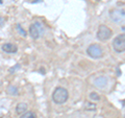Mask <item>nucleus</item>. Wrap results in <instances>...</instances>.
<instances>
[{
    "label": "nucleus",
    "mask_w": 125,
    "mask_h": 118,
    "mask_svg": "<svg viewBox=\"0 0 125 118\" xmlns=\"http://www.w3.org/2000/svg\"><path fill=\"white\" fill-rule=\"evenodd\" d=\"M2 50L6 53H16L18 51V46L13 43H5L2 45Z\"/></svg>",
    "instance_id": "7"
},
{
    "label": "nucleus",
    "mask_w": 125,
    "mask_h": 118,
    "mask_svg": "<svg viewBox=\"0 0 125 118\" xmlns=\"http://www.w3.org/2000/svg\"><path fill=\"white\" fill-rule=\"evenodd\" d=\"M113 48L117 52L125 51V34L117 36L113 41Z\"/></svg>",
    "instance_id": "4"
},
{
    "label": "nucleus",
    "mask_w": 125,
    "mask_h": 118,
    "mask_svg": "<svg viewBox=\"0 0 125 118\" xmlns=\"http://www.w3.org/2000/svg\"><path fill=\"white\" fill-rule=\"evenodd\" d=\"M19 66H20V65H16V66L14 67V69H10V72H14L16 69H18V67H19Z\"/></svg>",
    "instance_id": "15"
},
{
    "label": "nucleus",
    "mask_w": 125,
    "mask_h": 118,
    "mask_svg": "<svg viewBox=\"0 0 125 118\" xmlns=\"http://www.w3.org/2000/svg\"><path fill=\"white\" fill-rule=\"evenodd\" d=\"M109 18L118 24H125V10L114 9L109 12Z\"/></svg>",
    "instance_id": "2"
},
{
    "label": "nucleus",
    "mask_w": 125,
    "mask_h": 118,
    "mask_svg": "<svg viewBox=\"0 0 125 118\" xmlns=\"http://www.w3.org/2000/svg\"><path fill=\"white\" fill-rule=\"evenodd\" d=\"M7 93L10 94V95H18L19 92H18V89L17 87H15V86H10L9 89H7Z\"/></svg>",
    "instance_id": "10"
},
{
    "label": "nucleus",
    "mask_w": 125,
    "mask_h": 118,
    "mask_svg": "<svg viewBox=\"0 0 125 118\" xmlns=\"http://www.w3.org/2000/svg\"><path fill=\"white\" fill-rule=\"evenodd\" d=\"M106 83H107L106 77L100 76V77H98V78H97V80L95 81V86H97V87H99V88H103L104 86L106 85Z\"/></svg>",
    "instance_id": "9"
},
{
    "label": "nucleus",
    "mask_w": 125,
    "mask_h": 118,
    "mask_svg": "<svg viewBox=\"0 0 125 118\" xmlns=\"http://www.w3.org/2000/svg\"><path fill=\"white\" fill-rule=\"evenodd\" d=\"M16 112L19 115H22V114H24L27 112V105L25 103H19L17 105V107H16Z\"/></svg>",
    "instance_id": "8"
},
{
    "label": "nucleus",
    "mask_w": 125,
    "mask_h": 118,
    "mask_svg": "<svg viewBox=\"0 0 125 118\" xmlns=\"http://www.w3.org/2000/svg\"><path fill=\"white\" fill-rule=\"evenodd\" d=\"M112 35H113V31H112V29L109 28V27H107L106 25L101 24L98 27L96 37L100 41H106V40H108V39H111Z\"/></svg>",
    "instance_id": "3"
},
{
    "label": "nucleus",
    "mask_w": 125,
    "mask_h": 118,
    "mask_svg": "<svg viewBox=\"0 0 125 118\" xmlns=\"http://www.w3.org/2000/svg\"><path fill=\"white\" fill-rule=\"evenodd\" d=\"M43 31H44V28H43L41 23H39V22L33 23V24H31L29 27V35L34 40L41 38V36L43 35Z\"/></svg>",
    "instance_id": "5"
},
{
    "label": "nucleus",
    "mask_w": 125,
    "mask_h": 118,
    "mask_svg": "<svg viewBox=\"0 0 125 118\" xmlns=\"http://www.w3.org/2000/svg\"><path fill=\"white\" fill-rule=\"evenodd\" d=\"M2 21V19H1V17H0V22H1Z\"/></svg>",
    "instance_id": "16"
},
{
    "label": "nucleus",
    "mask_w": 125,
    "mask_h": 118,
    "mask_svg": "<svg viewBox=\"0 0 125 118\" xmlns=\"http://www.w3.org/2000/svg\"><path fill=\"white\" fill-rule=\"evenodd\" d=\"M21 118H37V115L33 112H31V111H27L26 113L22 114Z\"/></svg>",
    "instance_id": "11"
},
{
    "label": "nucleus",
    "mask_w": 125,
    "mask_h": 118,
    "mask_svg": "<svg viewBox=\"0 0 125 118\" xmlns=\"http://www.w3.org/2000/svg\"><path fill=\"white\" fill-rule=\"evenodd\" d=\"M90 98H91L92 100H94V101H98V100H100V96H99L96 92H92L91 94H90Z\"/></svg>",
    "instance_id": "12"
},
{
    "label": "nucleus",
    "mask_w": 125,
    "mask_h": 118,
    "mask_svg": "<svg viewBox=\"0 0 125 118\" xmlns=\"http://www.w3.org/2000/svg\"><path fill=\"white\" fill-rule=\"evenodd\" d=\"M87 53L93 59H99L103 57V50L98 44H92L88 47Z\"/></svg>",
    "instance_id": "6"
},
{
    "label": "nucleus",
    "mask_w": 125,
    "mask_h": 118,
    "mask_svg": "<svg viewBox=\"0 0 125 118\" xmlns=\"http://www.w3.org/2000/svg\"><path fill=\"white\" fill-rule=\"evenodd\" d=\"M17 28H18V30H19V33L22 34V36H23V37H26V31L23 29L20 25H17Z\"/></svg>",
    "instance_id": "13"
},
{
    "label": "nucleus",
    "mask_w": 125,
    "mask_h": 118,
    "mask_svg": "<svg viewBox=\"0 0 125 118\" xmlns=\"http://www.w3.org/2000/svg\"><path fill=\"white\" fill-rule=\"evenodd\" d=\"M87 108H88V110H90V111H94V110H95V106L89 104V105H87Z\"/></svg>",
    "instance_id": "14"
},
{
    "label": "nucleus",
    "mask_w": 125,
    "mask_h": 118,
    "mask_svg": "<svg viewBox=\"0 0 125 118\" xmlns=\"http://www.w3.org/2000/svg\"><path fill=\"white\" fill-rule=\"evenodd\" d=\"M68 97H69L68 91L62 87H57L53 91V94H52V99H53L54 103L57 104V105L65 104L66 101H67Z\"/></svg>",
    "instance_id": "1"
}]
</instances>
